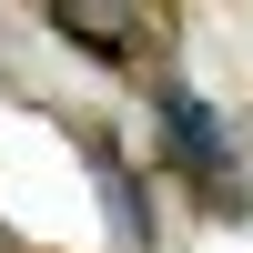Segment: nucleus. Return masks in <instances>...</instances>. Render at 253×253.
<instances>
[{
  "mask_svg": "<svg viewBox=\"0 0 253 253\" xmlns=\"http://www.w3.org/2000/svg\"><path fill=\"white\" fill-rule=\"evenodd\" d=\"M91 182H101V213H112V233L132 243V253H142V243H152V213H142V182L122 172V162H101Z\"/></svg>",
  "mask_w": 253,
  "mask_h": 253,
  "instance_id": "nucleus-2",
  "label": "nucleus"
},
{
  "mask_svg": "<svg viewBox=\"0 0 253 253\" xmlns=\"http://www.w3.org/2000/svg\"><path fill=\"white\" fill-rule=\"evenodd\" d=\"M152 112H162V142H172V162L213 193V182H233V142H223V112L203 91H182V81H162L152 91Z\"/></svg>",
  "mask_w": 253,
  "mask_h": 253,
  "instance_id": "nucleus-1",
  "label": "nucleus"
},
{
  "mask_svg": "<svg viewBox=\"0 0 253 253\" xmlns=\"http://www.w3.org/2000/svg\"><path fill=\"white\" fill-rule=\"evenodd\" d=\"M51 31H61V41H81L91 61H132V41H122V31H91V20H71V10H51Z\"/></svg>",
  "mask_w": 253,
  "mask_h": 253,
  "instance_id": "nucleus-3",
  "label": "nucleus"
}]
</instances>
